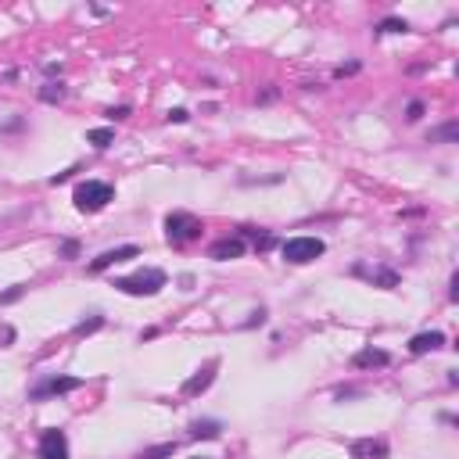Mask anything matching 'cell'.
<instances>
[{
    "mask_svg": "<svg viewBox=\"0 0 459 459\" xmlns=\"http://www.w3.org/2000/svg\"><path fill=\"white\" fill-rule=\"evenodd\" d=\"M219 430H223L219 420H197L190 423V438H219Z\"/></svg>",
    "mask_w": 459,
    "mask_h": 459,
    "instance_id": "cell-13",
    "label": "cell"
},
{
    "mask_svg": "<svg viewBox=\"0 0 459 459\" xmlns=\"http://www.w3.org/2000/svg\"><path fill=\"white\" fill-rule=\"evenodd\" d=\"M187 119H190V115H187L183 108H172V112H169V122H187Z\"/></svg>",
    "mask_w": 459,
    "mask_h": 459,
    "instance_id": "cell-24",
    "label": "cell"
},
{
    "mask_svg": "<svg viewBox=\"0 0 459 459\" xmlns=\"http://www.w3.org/2000/svg\"><path fill=\"white\" fill-rule=\"evenodd\" d=\"M112 197H115V190L105 180H86V183L75 187V194H72V201H75V209H80V212H100Z\"/></svg>",
    "mask_w": 459,
    "mask_h": 459,
    "instance_id": "cell-2",
    "label": "cell"
},
{
    "mask_svg": "<svg viewBox=\"0 0 459 459\" xmlns=\"http://www.w3.org/2000/svg\"><path fill=\"white\" fill-rule=\"evenodd\" d=\"M388 456V442L384 438H359L352 442V459H384Z\"/></svg>",
    "mask_w": 459,
    "mask_h": 459,
    "instance_id": "cell-11",
    "label": "cell"
},
{
    "mask_svg": "<svg viewBox=\"0 0 459 459\" xmlns=\"http://www.w3.org/2000/svg\"><path fill=\"white\" fill-rule=\"evenodd\" d=\"M40 97L47 100V105H54V100H61V97H65V86H61V83H47V86L40 90Z\"/></svg>",
    "mask_w": 459,
    "mask_h": 459,
    "instance_id": "cell-19",
    "label": "cell"
},
{
    "mask_svg": "<svg viewBox=\"0 0 459 459\" xmlns=\"http://www.w3.org/2000/svg\"><path fill=\"white\" fill-rule=\"evenodd\" d=\"M438 140L456 144V140H459V126H456V122H449V126H442V130H435V133H430V144H438Z\"/></svg>",
    "mask_w": 459,
    "mask_h": 459,
    "instance_id": "cell-15",
    "label": "cell"
},
{
    "mask_svg": "<svg viewBox=\"0 0 459 459\" xmlns=\"http://www.w3.org/2000/svg\"><path fill=\"white\" fill-rule=\"evenodd\" d=\"M388 363H391V355L384 348H363V352L352 355V366L355 370H380V366H388Z\"/></svg>",
    "mask_w": 459,
    "mask_h": 459,
    "instance_id": "cell-10",
    "label": "cell"
},
{
    "mask_svg": "<svg viewBox=\"0 0 459 459\" xmlns=\"http://www.w3.org/2000/svg\"><path fill=\"white\" fill-rule=\"evenodd\" d=\"M176 452V442H165V445H155V449H144L140 459H169Z\"/></svg>",
    "mask_w": 459,
    "mask_h": 459,
    "instance_id": "cell-16",
    "label": "cell"
},
{
    "mask_svg": "<svg viewBox=\"0 0 459 459\" xmlns=\"http://www.w3.org/2000/svg\"><path fill=\"white\" fill-rule=\"evenodd\" d=\"M11 338H15V330H11V326H4V330H0V341H11Z\"/></svg>",
    "mask_w": 459,
    "mask_h": 459,
    "instance_id": "cell-27",
    "label": "cell"
},
{
    "mask_svg": "<svg viewBox=\"0 0 459 459\" xmlns=\"http://www.w3.org/2000/svg\"><path fill=\"white\" fill-rule=\"evenodd\" d=\"M323 251H326V244H323L319 237H287V241H284V248H280V255H284V262H291V266L316 262Z\"/></svg>",
    "mask_w": 459,
    "mask_h": 459,
    "instance_id": "cell-3",
    "label": "cell"
},
{
    "mask_svg": "<svg viewBox=\"0 0 459 459\" xmlns=\"http://www.w3.org/2000/svg\"><path fill=\"white\" fill-rule=\"evenodd\" d=\"M83 388V380L80 377H47V380H40V384L29 391L36 402L40 398H50V395H68V391H80Z\"/></svg>",
    "mask_w": 459,
    "mask_h": 459,
    "instance_id": "cell-5",
    "label": "cell"
},
{
    "mask_svg": "<svg viewBox=\"0 0 459 459\" xmlns=\"http://www.w3.org/2000/svg\"><path fill=\"white\" fill-rule=\"evenodd\" d=\"M370 280H377V284H384V287H398V276L391 269H377V273H370Z\"/></svg>",
    "mask_w": 459,
    "mask_h": 459,
    "instance_id": "cell-20",
    "label": "cell"
},
{
    "mask_svg": "<svg viewBox=\"0 0 459 459\" xmlns=\"http://www.w3.org/2000/svg\"><path fill=\"white\" fill-rule=\"evenodd\" d=\"M165 237L172 244H187L194 237H201V219L190 216V212H169L165 219Z\"/></svg>",
    "mask_w": 459,
    "mask_h": 459,
    "instance_id": "cell-4",
    "label": "cell"
},
{
    "mask_svg": "<svg viewBox=\"0 0 459 459\" xmlns=\"http://www.w3.org/2000/svg\"><path fill=\"white\" fill-rule=\"evenodd\" d=\"M86 140H90L97 151H105V147H112V140H115V130H108V126H100V130H90V133H86Z\"/></svg>",
    "mask_w": 459,
    "mask_h": 459,
    "instance_id": "cell-14",
    "label": "cell"
},
{
    "mask_svg": "<svg viewBox=\"0 0 459 459\" xmlns=\"http://www.w3.org/2000/svg\"><path fill=\"white\" fill-rule=\"evenodd\" d=\"M137 255H140L137 244H122V248H112V251H100L97 259L90 262V273H105V269H112V266H119L126 259H137Z\"/></svg>",
    "mask_w": 459,
    "mask_h": 459,
    "instance_id": "cell-7",
    "label": "cell"
},
{
    "mask_svg": "<svg viewBox=\"0 0 459 459\" xmlns=\"http://www.w3.org/2000/svg\"><path fill=\"white\" fill-rule=\"evenodd\" d=\"M61 255H65V259H75V255H80V241H65V244H61Z\"/></svg>",
    "mask_w": 459,
    "mask_h": 459,
    "instance_id": "cell-22",
    "label": "cell"
},
{
    "mask_svg": "<svg viewBox=\"0 0 459 459\" xmlns=\"http://www.w3.org/2000/svg\"><path fill=\"white\" fill-rule=\"evenodd\" d=\"M40 459H68V438H65V430L58 427H47L43 435H40Z\"/></svg>",
    "mask_w": 459,
    "mask_h": 459,
    "instance_id": "cell-6",
    "label": "cell"
},
{
    "mask_svg": "<svg viewBox=\"0 0 459 459\" xmlns=\"http://www.w3.org/2000/svg\"><path fill=\"white\" fill-rule=\"evenodd\" d=\"M405 119H409V122L423 119V105H420V100H413V105H409V115H405Z\"/></svg>",
    "mask_w": 459,
    "mask_h": 459,
    "instance_id": "cell-23",
    "label": "cell"
},
{
    "mask_svg": "<svg viewBox=\"0 0 459 459\" xmlns=\"http://www.w3.org/2000/svg\"><path fill=\"white\" fill-rule=\"evenodd\" d=\"M442 345H445L442 330H423V334L409 338V352H413V355H427V352H435V348H442Z\"/></svg>",
    "mask_w": 459,
    "mask_h": 459,
    "instance_id": "cell-12",
    "label": "cell"
},
{
    "mask_svg": "<svg viewBox=\"0 0 459 459\" xmlns=\"http://www.w3.org/2000/svg\"><path fill=\"white\" fill-rule=\"evenodd\" d=\"M216 370H219V363L212 359V363L201 366L190 380H183V388H180V391H183V398H197L201 391H209V388H212V380H216Z\"/></svg>",
    "mask_w": 459,
    "mask_h": 459,
    "instance_id": "cell-8",
    "label": "cell"
},
{
    "mask_svg": "<svg viewBox=\"0 0 459 459\" xmlns=\"http://www.w3.org/2000/svg\"><path fill=\"white\" fill-rule=\"evenodd\" d=\"M105 326V316H90V319H83L80 326H75V338H86V334H93V330H100Z\"/></svg>",
    "mask_w": 459,
    "mask_h": 459,
    "instance_id": "cell-17",
    "label": "cell"
},
{
    "mask_svg": "<svg viewBox=\"0 0 459 459\" xmlns=\"http://www.w3.org/2000/svg\"><path fill=\"white\" fill-rule=\"evenodd\" d=\"M244 255V237H223L209 248V259L216 262H230V259H241Z\"/></svg>",
    "mask_w": 459,
    "mask_h": 459,
    "instance_id": "cell-9",
    "label": "cell"
},
{
    "mask_svg": "<svg viewBox=\"0 0 459 459\" xmlns=\"http://www.w3.org/2000/svg\"><path fill=\"white\" fill-rule=\"evenodd\" d=\"M352 72H359V65H355V61H352V65H341L334 75H352Z\"/></svg>",
    "mask_w": 459,
    "mask_h": 459,
    "instance_id": "cell-25",
    "label": "cell"
},
{
    "mask_svg": "<svg viewBox=\"0 0 459 459\" xmlns=\"http://www.w3.org/2000/svg\"><path fill=\"white\" fill-rule=\"evenodd\" d=\"M25 294V287L18 284V287H11V291H4V294H0V305H11V301H18Z\"/></svg>",
    "mask_w": 459,
    "mask_h": 459,
    "instance_id": "cell-21",
    "label": "cell"
},
{
    "mask_svg": "<svg viewBox=\"0 0 459 459\" xmlns=\"http://www.w3.org/2000/svg\"><path fill=\"white\" fill-rule=\"evenodd\" d=\"M108 115H112V119H126V115H130V108H112Z\"/></svg>",
    "mask_w": 459,
    "mask_h": 459,
    "instance_id": "cell-26",
    "label": "cell"
},
{
    "mask_svg": "<svg viewBox=\"0 0 459 459\" xmlns=\"http://www.w3.org/2000/svg\"><path fill=\"white\" fill-rule=\"evenodd\" d=\"M377 29L380 33H405V29H409V22H405V18H384Z\"/></svg>",
    "mask_w": 459,
    "mask_h": 459,
    "instance_id": "cell-18",
    "label": "cell"
},
{
    "mask_svg": "<svg viewBox=\"0 0 459 459\" xmlns=\"http://www.w3.org/2000/svg\"><path fill=\"white\" fill-rule=\"evenodd\" d=\"M115 287L122 294H133V298H151V294H158L165 287V273L162 269H140L133 276H119Z\"/></svg>",
    "mask_w": 459,
    "mask_h": 459,
    "instance_id": "cell-1",
    "label": "cell"
}]
</instances>
